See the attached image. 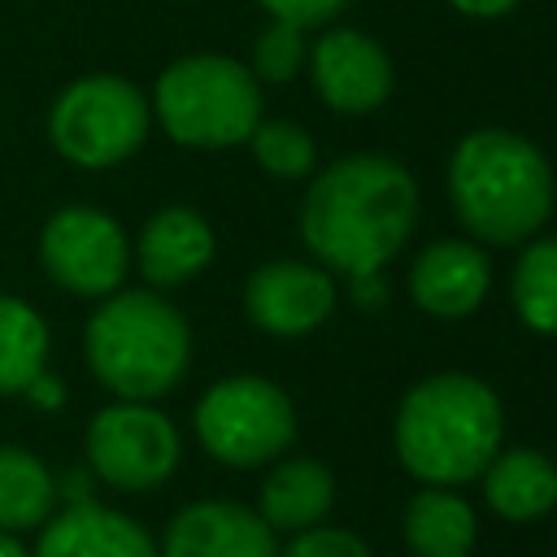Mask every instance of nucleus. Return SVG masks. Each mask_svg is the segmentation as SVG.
<instances>
[{"label":"nucleus","instance_id":"nucleus-1","mask_svg":"<svg viewBox=\"0 0 557 557\" xmlns=\"http://www.w3.org/2000/svg\"><path fill=\"white\" fill-rule=\"evenodd\" d=\"M296 231L335 278L383 274L418 231V178L387 152H348L305 178Z\"/></svg>","mask_w":557,"mask_h":557},{"label":"nucleus","instance_id":"nucleus-2","mask_svg":"<svg viewBox=\"0 0 557 557\" xmlns=\"http://www.w3.org/2000/svg\"><path fill=\"white\" fill-rule=\"evenodd\" d=\"M448 200L466 239L483 248H522L544 231L557 205L548 152L509 126H474L448 152Z\"/></svg>","mask_w":557,"mask_h":557},{"label":"nucleus","instance_id":"nucleus-3","mask_svg":"<svg viewBox=\"0 0 557 557\" xmlns=\"http://www.w3.org/2000/svg\"><path fill=\"white\" fill-rule=\"evenodd\" d=\"M400 470L422 487L479 483L505 448V405L496 387L470 370H435L418 379L392 418Z\"/></svg>","mask_w":557,"mask_h":557},{"label":"nucleus","instance_id":"nucleus-4","mask_svg":"<svg viewBox=\"0 0 557 557\" xmlns=\"http://www.w3.org/2000/svg\"><path fill=\"white\" fill-rule=\"evenodd\" d=\"M83 361L113 400H161L191 370V326L152 287H117L83 326Z\"/></svg>","mask_w":557,"mask_h":557},{"label":"nucleus","instance_id":"nucleus-5","mask_svg":"<svg viewBox=\"0 0 557 557\" xmlns=\"http://www.w3.org/2000/svg\"><path fill=\"white\" fill-rule=\"evenodd\" d=\"M152 122L191 152L244 148L252 126L265 117V96L252 70L231 52H183L174 57L152 91Z\"/></svg>","mask_w":557,"mask_h":557},{"label":"nucleus","instance_id":"nucleus-6","mask_svg":"<svg viewBox=\"0 0 557 557\" xmlns=\"http://www.w3.org/2000/svg\"><path fill=\"white\" fill-rule=\"evenodd\" d=\"M52 152L87 174L126 165L152 135V104L148 91L122 74L96 70L70 78L44 117Z\"/></svg>","mask_w":557,"mask_h":557},{"label":"nucleus","instance_id":"nucleus-7","mask_svg":"<svg viewBox=\"0 0 557 557\" xmlns=\"http://www.w3.org/2000/svg\"><path fill=\"white\" fill-rule=\"evenodd\" d=\"M196 444L231 470L278 461L296 444V405L265 374H226L209 383L191 409Z\"/></svg>","mask_w":557,"mask_h":557},{"label":"nucleus","instance_id":"nucleus-8","mask_svg":"<svg viewBox=\"0 0 557 557\" xmlns=\"http://www.w3.org/2000/svg\"><path fill=\"white\" fill-rule=\"evenodd\" d=\"M87 470L113 492H152L174 479L183 435L157 400H109L91 413L83 435Z\"/></svg>","mask_w":557,"mask_h":557},{"label":"nucleus","instance_id":"nucleus-9","mask_svg":"<svg viewBox=\"0 0 557 557\" xmlns=\"http://www.w3.org/2000/svg\"><path fill=\"white\" fill-rule=\"evenodd\" d=\"M35 257L52 287L96 305L131 278V231L109 209L74 200L44 218Z\"/></svg>","mask_w":557,"mask_h":557},{"label":"nucleus","instance_id":"nucleus-10","mask_svg":"<svg viewBox=\"0 0 557 557\" xmlns=\"http://www.w3.org/2000/svg\"><path fill=\"white\" fill-rule=\"evenodd\" d=\"M305 70L318 100L339 117L379 113L396 87V65L387 48L357 26H335V22L309 44Z\"/></svg>","mask_w":557,"mask_h":557},{"label":"nucleus","instance_id":"nucleus-11","mask_svg":"<svg viewBox=\"0 0 557 557\" xmlns=\"http://www.w3.org/2000/svg\"><path fill=\"white\" fill-rule=\"evenodd\" d=\"M339 305V283L318 261L274 257L244 278V313L270 339L313 335Z\"/></svg>","mask_w":557,"mask_h":557},{"label":"nucleus","instance_id":"nucleus-12","mask_svg":"<svg viewBox=\"0 0 557 557\" xmlns=\"http://www.w3.org/2000/svg\"><path fill=\"white\" fill-rule=\"evenodd\" d=\"M405 287H409V300L418 305V313H426L435 322L474 318L492 292V257L474 239H453V235L431 239L409 261Z\"/></svg>","mask_w":557,"mask_h":557},{"label":"nucleus","instance_id":"nucleus-13","mask_svg":"<svg viewBox=\"0 0 557 557\" xmlns=\"http://www.w3.org/2000/svg\"><path fill=\"white\" fill-rule=\"evenodd\" d=\"M218 257L213 222L191 205H161L144 218L139 235H131V270H139L144 287L174 292L200 278Z\"/></svg>","mask_w":557,"mask_h":557},{"label":"nucleus","instance_id":"nucleus-14","mask_svg":"<svg viewBox=\"0 0 557 557\" xmlns=\"http://www.w3.org/2000/svg\"><path fill=\"white\" fill-rule=\"evenodd\" d=\"M157 557H278V535L252 505L209 496L183 505L165 522Z\"/></svg>","mask_w":557,"mask_h":557},{"label":"nucleus","instance_id":"nucleus-15","mask_svg":"<svg viewBox=\"0 0 557 557\" xmlns=\"http://www.w3.org/2000/svg\"><path fill=\"white\" fill-rule=\"evenodd\" d=\"M30 557H157L152 531L100 500L61 505L44 527Z\"/></svg>","mask_w":557,"mask_h":557},{"label":"nucleus","instance_id":"nucleus-16","mask_svg":"<svg viewBox=\"0 0 557 557\" xmlns=\"http://www.w3.org/2000/svg\"><path fill=\"white\" fill-rule=\"evenodd\" d=\"M252 509L265 518V527L274 535L309 531V527L326 522L335 509V474L318 457H278V461H270Z\"/></svg>","mask_w":557,"mask_h":557},{"label":"nucleus","instance_id":"nucleus-17","mask_svg":"<svg viewBox=\"0 0 557 557\" xmlns=\"http://www.w3.org/2000/svg\"><path fill=\"white\" fill-rule=\"evenodd\" d=\"M479 483L483 505L505 522H540L557 509V461L540 448H500Z\"/></svg>","mask_w":557,"mask_h":557},{"label":"nucleus","instance_id":"nucleus-18","mask_svg":"<svg viewBox=\"0 0 557 557\" xmlns=\"http://www.w3.org/2000/svg\"><path fill=\"white\" fill-rule=\"evenodd\" d=\"M409 557H470L479 544V513L457 487H418L400 513Z\"/></svg>","mask_w":557,"mask_h":557},{"label":"nucleus","instance_id":"nucleus-19","mask_svg":"<svg viewBox=\"0 0 557 557\" xmlns=\"http://www.w3.org/2000/svg\"><path fill=\"white\" fill-rule=\"evenodd\" d=\"M57 505L52 466L22 444H0V531H35L57 513Z\"/></svg>","mask_w":557,"mask_h":557},{"label":"nucleus","instance_id":"nucleus-20","mask_svg":"<svg viewBox=\"0 0 557 557\" xmlns=\"http://www.w3.org/2000/svg\"><path fill=\"white\" fill-rule=\"evenodd\" d=\"M52 326L48 318L13 292H0V396H22L35 374L48 370Z\"/></svg>","mask_w":557,"mask_h":557},{"label":"nucleus","instance_id":"nucleus-21","mask_svg":"<svg viewBox=\"0 0 557 557\" xmlns=\"http://www.w3.org/2000/svg\"><path fill=\"white\" fill-rule=\"evenodd\" d=\"M509 300L531 335L557 339V235L540 231L522 244L509 274Z\"/></svg>","mask_w":557,"mask_h":557},{"label":"nucleus","instance_id":"nucleus-22","mask_svg":"<svg viewBox=\"0 0 557 557\" xmlns=\"http://www.w3.org/2000/svg\"><path fill=\"white\" fill-rule=\"evenodd\" d=\"M248 152H252V161L265 178L305 183L318 170V144L292 117H261L248 135Z\"/></svg>","mask_w":557,"mask_h":557},{"label":"nucleus","instance_id":"nucleus-23","mask_svg":"<svg viewBox=\"0 0 557 557\" xmlns=\"http://www.w3.org/2000/svg\"><path fill=\"white\" fill-rule=\"evenodd\" d=\"M305 61H309V30L274 17L257 30L248 52V70L257 83H292L296 74H305Z\"/></svg>","mask_w":557,"mask_h":557},{"label":"nucleus","instance_id":"nucleus-24","mask_svg":"<svg viewBox=\"0 0 557 557\" xmlns=\"http://www.w3.org/2000/svg\"><path fill=\"white\" fill-rule=\"evenodd\" d=\"M278 557H374V553H370V544H366L357 531L318 522V527H309V531H296V535L278 548Z\"/></svg>","mask_w":557,"mask_h":557},{"label":"nucleus","instance_id":"nucleus-25","mask_svg":"<svg viewBox=\"0 0 557 557\" xmlns=\"http://www.w3.org/2000/svg\"><path fill=\"white\" fill-rule=\"evenodd\" d=\"M352 0H257V9L274 22H292L300 30H313V26H331Z\"/></svg>","mask_w":557,"mask_h":557},{"label":"nucleus","instance_id":"nucleus-26","mask_svg":"<svg viewBox=\"0 0 557 557\" xmlns=\"http://www.w3.org/2000/svg\"><path fill=\"white\" fill-rule=\"evenodd\" d=\"M22 400H26L30 409L52 413V409H61V405H65V379H61V374H52V370H44V374H35V379L26 383Z\"/></svg>","mask_w":557,"mask_h":557},{"label":"nucleus","instance_id":"nucleus-27","mask_svg":"<svg viewBox=\"0 0 557 557\" xmlns=\"http://www.w3.org/2000/svg\"><path fill=\"white\" fill-rule=\"evenodd\" d=\"M444 4L461 17H470V22H496V17L513 13L522 0H444Z\"/></svg>","mask_w":557,"mask_h":557},{"label":"nucleus","instance_id":"nucleus-28","mask_svg":"<svg viewBox=\"0 0 557 557\" xmlns=\"http://www.w3.org/2000/svg\"><path fill=\"white\" fill-rule=\"evenodd\" d=\"M348 296H352L357 309H379V305H387V278L383 274L348 278Z\"/></svg>","mask_w":557,"mask_h":557},{"label":"nucleus","instance_id":"nucleus-29","mask_svg":"<svg viewBox=\"0 0 557 557\" xmlns=\"http://www.w3.org/2000/svg\"><path fill=\"white\" fill-rule=\"evenodd\" d=\"M0 557H30V553H26V544H22L17 535L0 531Z\"/></svg>","mask_w":557,"mask_h":557}]
</instances>
